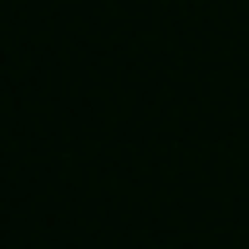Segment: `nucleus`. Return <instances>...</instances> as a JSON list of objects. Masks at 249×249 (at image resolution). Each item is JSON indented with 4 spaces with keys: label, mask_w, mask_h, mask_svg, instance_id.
<instances>
[]
</instances>
